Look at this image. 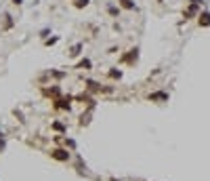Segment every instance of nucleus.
<instances>
[{"instance_id":"nucleus-1","label":"nucleus","mask_w":210,"mask_h":181,"mask_svg":"<svg viewBox=\"0 0 210 181\" xmlns=\"http://www.w3.org/2000/svg\"><path fill=\"white\" fill-rule=\"evenodd\" d=\"M52 156H55L57 160H65V158H67V152H63V150H57V152H52Z\"/></svg>"}]
</instances>
